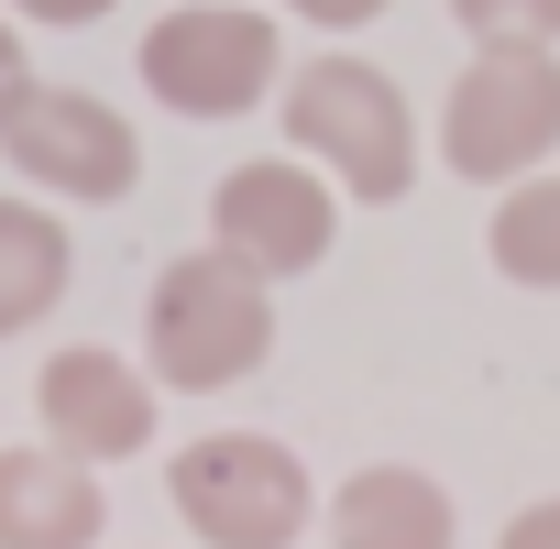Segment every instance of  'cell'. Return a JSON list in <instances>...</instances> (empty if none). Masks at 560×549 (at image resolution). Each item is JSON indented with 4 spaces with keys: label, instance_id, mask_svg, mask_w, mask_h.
Instances as JSON below:
<instances>
[{
    "label": "cell",
    "instance_id": "obj_1",
    "mask_svg": "<svg viewBox=\"0 0 560 549\" xmlns=\"http://www.w3.org/2000/svg\"><path fill=\"white\" fill-rule=\"evenodd\" d=\"M275 100H287V154H308L341 198L396 209L418 187V110H407V89L374 56H341L330 45L298 78H275Z\"/></svg>",
    "mask_w": 560,
    "mask_h": 549
},
{
    "label": "cell",
    "instance_id": "obj_8",
    "mask_svg": "<svg viewBox=\"0 0 560 549\" xmlns=\"http://www.w3.org/2000/svg\"><path fill=\"white\" fill-rule=\"evenodd\" d=\"M154 407H165V385H154L143 363H121L110 341H67V352H45V374H34L45 440H56L67 462H89V472L154 451Z\"/></svg>",
    "mask_w": 560,
    "mask_h": 549
},
{
    "label": "cell",
    "instance_id": "obj_9",
    "mask_svg": "<svg viewBox=\"0 0 560 549\" xmlns=\"http://www.w3.org/2000/svg\"><path fill=\"white\" fill-rule=\"evenodd\" d=\"M110 505H100V472L67 462L56 440H12L0 451V549H100Z\"/></svg>",
    "mask_w": 560,
    "mask_h": 549
},
{
    "label": "cell",
    "instance_id": "obj_2",
    "mask_svg": "<svg viewBox=\"0 0 560 549\" xmlns=\"http://www.w3.org/2000/svg\"><path fill=\"white\" fill-rule=\"evenodd\" d=\"M275 352V287L242 264V253H176L143 297V374L165 396H220L242 374H264Z\"/></svg>",
    "mask_w": 560,
    "mask_h": 549
},
{
    "label": "cell",
    "instance_id": "obj_10",
    "mask_svg": "<svg viewBox=\"0 0 560 549\" xmlns=\"http://www.w3.org/2000/svg\"><path fill=\"white\" fill-rule=\"evenodd\" d=\"M451 538H462V516H451L440 472H418V462H374L330 494V549H451Z\"/></svg>",
    "mask_w": 560,
    "mask_h": 549
},
{
    "label": "cell",
    "instance_id": "obj_13",
    "mask_svg": "<svg viewBox=\"0 0 560 549\" xmlns=\"http://www.w3.org/2000/svg\"><path fill=\"white\" fill-rule=\"evenodd\" d=\"M472 45H560V0H451Z\"/></svg>",
    "mask_w": 560,
    "mask_h": 549
},
{
    "label": "cell",
    "instance_id": "obj_12",
    "mask_svg": "<svg viewBox=\"0 0 560 549\" xmlns=\"http://www.w3.org/2000/svg\"><path fill=\"white\" fill-rule=\"evenodd\" d=\"M483 253H494L505 287H538V297L560 287V165H538V176H516V187L494 198Z\"/></svg>",
    "mask_w": 560,
    "mask_h": 549
},
{
    "label": "cell",
    "instance_id": "obj_15",
    "mask_svg": "<svg viewBox=\"0 0 560 549\" xmlns=\"http://www.w3.org/2000/svg\"><path fill=\"white\" fill-rule=\"evenodd\" d=\"M287 12H298V23H319V34H363L385 0H287Z\"/></svg>",
    "mask_w": 560,
    "mask_h": 549
},
{
    "label": "cell",
    "instance_id": "obj_14",
    "mask_svg": "<svg viewBox=\"0 0 560 549\" xmlns=\"http://www.w3.org/2000/svg\"><path fill=\"white\" fill-rule=\"evenodd\" d=\"M494 549H560V494H538V505H516Z\"/></svg>",
    "mask_w": 560,
    "mask_h": 549
},
{
    "label": "cell",
    "instance_id": "obj_17",
    "mask_svg": "<svg viewBox=\"0 0 560 549\" xmlns=\"http://www.w3.org/2000/svg\"><path fill=\"white\" fill-rule=\"evenodd\" d=\"M23 78H34V67H23V23H12V12H0V100H12Z\"/></svg>",
    "mask_w": 560,
    "mask_h": 549
},
{
    "label": "cell",
    "instance_id": "obj_7",
    "mask_svg": "<svg viewBox=\"0 0 560 549\" xmlns=\"http://www.w3.org/2000/svg\"><path fill=\"white\" fill-rule=\"evenodd\" d=\"M209 242L242 253L264 287H287V274L330 264V242H341V187H330L308 154H253V165H231V176L209 187Z\"/></svg>",
    "mask_w": 560,
    "mask_h": 549
},
{
    "label": "cell",
    "instance_id": "obj_4",
    "mask_svg": "<svg viewBox=\"0 0 560 549\" xmlns=\"http://www.w3.org/2000/svg\"><path fill=\"white\" fill-rule=\"evenodd\" d=\"M560 154V45H472L440 100V165L472 187H516Z\"/></svg>",
    "mask_w": 560,
    "mask_h": 549
},
{
    "label": "cell",
    "instance_id": "obj_5",
    "mask_svg": "<svg viewBox=\"0 0 560 549\" xmlns=\"http://www.w3.org/2000/svg\"><path fill=\"white\" fill-rule=\"evenodd\" d=\"M143 89L176 110V121H242L275 100V78H287V34H275L264 12H242V0H187V12H165L143 34Z\"/></svg>",
    "mask_w": 560,
    "mask_h": 549
},
{
    "label": "cell",
    "instance_id": "obj_6",
    "mask_svg": "<svg viewBox=\"0 0 560 549\" xmlns=\"http://www.w3.org/2000/svg\"><path fill=\"white\" fill-rule=\"evenodd\" d=\"M0 154H12L23 187L78 198V209H110V198L143 187V132H132L110 100H89V89H45V78H23L12 100H0Z\"/></svg>",
    "mask_w": 560,
    "mask_h": 549
},
{
    "label": "cell",
    "instance_id": "obj_11",
    "mask_svg": "<svg viewBox=\"0 0 560 549\" xmlns=\"http://www.w3.org/2000/svg\"><path fill=\"white\" fill-rule=\"evenodd\" d=\"M67 274H78L67 220H56V209H34V198H0V341H23L34 319H56Z\"/></svg>",
    "mask_w": 560,
    "mask_h": 549
},
{
    "label": "cell",
    "instance_id": "obj_16",
    "mask_svg": "<svg viewBox=\"0 0 560 549\" xmlns=\"http://www.w3.org/2000/svg\"><path fill=\"white\" fill-rule=\"evenodd\" d=\"M12 12H23V23H56V34H67V23H100L110 0H12Z\"/></svg>",
    "mask_w": 560,
    "mask_h": 549
},
{
    "label": "cell",
    "instance_id": "obj_3",
    "mask_svg": "<svg viewBox=\"0 0 560 549\" xmlns=\"http://www.w3.org/2000/svg\"><path fill=\"white\" fill-rule=\"evenodd\" d=\"M165 505L198 527V549H298L319 483L275 429H209L165 462Z\"/></svg>",
    "mask_w": 560,
    "mask_h": 549
}]
</instances>
